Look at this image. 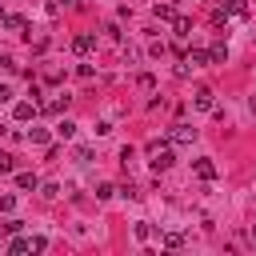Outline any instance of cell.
Returning a JSON list of instances; mask_svg holds the SVG:
<instances>
[{
    "label": "cell",
    "mask_w": 256,
    "mask_h": 256,
    "mask_svg": "<svg viewBox=\"0 0 256 256\" xmlns=\"http://www.w3.org/2000/svg\"><path fill=\"white\" fill-rule=\"evenodd\" d=\"M252 116H256V96H252Z\"/></svg>",
    "instance_id": "obj_25"
},
{
    "label": "cell",
    "mask_w": 256,
    "mask_h": 256,
    "mask_svg": "<svg viewBox=\"0 0 256 256\" xmlns=\"http://www.w3.org/2000/svg\"><path fill=\"white\" fill-rule=\"evenodd\" d=\"M0 172H16V160L8 152H0Z\"/></svg>",
    "instance_id": "obj_19"
},
{
    "label": "cell",
    "mask_w": 256,
    "mask_h": 256,
    "mask_svg": "<svg viewBox=\"0 0 256 256\" xmlns=\"http://www.w3.org/2000/svg\"><path fill=\"white\" fill-rule=\"evenodd\" d=\"M40 196H48V200H56V196H60V184H40Z\"/></svg>",
    "instance_id": "obj_17"
},
{
    "label": "cell",
    "mask_w": 256,
    "mask_h": 256,
    "mask_svg": "<svg viewBox=\"0 0 256 256\" xmlns=\"http://www.w3.org/2000/svg\"><path fill=\"white\" fill-rule=\"evenodd\" d=\"M28 140H32V144H48V140H52V132H48V128H32V132H28Z\"/></svg>",
    "instance_id": "obj_14"
},
{
    "label": "cell",
    "mask_w": 256,
    "mask_h": 256,
    "mask_svg": "<svg viewBox=\"0 0 256 256\" xmlns=\"http://www.w3.org/2000/svg\"><path fill=\"white\" fill-rule=\"evenodd\" d=\"M252 240H256V224H252Z\"/></svg>",
    "instance_id": "obj_26"
},
{
    "label": "cell",
    "mask_w": 256,
    "mask_h": 256,
    "mask_svg": "<svg viewBox=\"0 0 256 256\" xmlns=\"http://www.w3.org/2000/svg\"><path fill=\"white\" fill-rule=\"evenodd\" d=\"M96 196H100V200H108V196H116V188H112V184H100V188H96Z\"/></svg>",
    "instance_id": "obj_23"
},
{
    "label": "cell",
    "mask_w": 256,
    "mask_h": 256,
    "mask_svg": "<svg viewBox=\"0 0 256 256\" xmlns=\"http://www.w3.org/2000/svg\"><path fill=\"white\" fill-rule=\"evenodd\" d=\"M68 100H72V96L64 92V96H56V100H48V104H44V112H48V116H60V112L68 108Z\"/></svg>",
    "instance_id": "obj_9"
},
{
    "label": "cell",
    "mask_w": 256,
    "mask_h": 256,
    "mask_svg": "<svg viewBox=\"0 0 256 256\" xmlns=\"http://www.w3.org/2000/svg\"><path fill=\"white\" fill-rule=\"evenodd\" d=\"M92 48H96V36H92V32H80V36H72V52H76V56H88Z\"/></svg>",
    "instance_id": "obj_3"
},
{
    "label": "cell",
    "mask_w": 256,
    "mask_h": 256,
    "mask_svg": "<svg viewBox=\"0 0 256 256\" xmlns=\"http://www.w3.org/2000/svg\"><path fill=\"white\" fill-rule=\"evenodd\" d=\"M136 84H140V88H156V76H152V72H140V80H136Z\"/></svg>",
    "instance_id": "obj_20"
},
{
    "label": "cell",
    "mask_w": 256,
    "mask_h": 256,
    "mask_svg": "<svg viewBox=\"0 0 256 256\" xmlns=\"http://www.w3.org/2000/svg\"><path fill=\"white\" fill-rule=\"evenodd\" d=\"M56 136H60V140H72V136H76V124H72V120H60V124H56Z\"/></svg>",
    "instance_id": "obj_13"
},
{
    "label": "cell",
    "mask_w": 256,
    "mask_h": 256,
    "mask_svg": "<svg viewBox=\"0 0 256 256\" xmlns=\"http://www.w3.org/2000/svg\"><path fill=\"white\" fill-rule=\"evenodd\" d=\"M12 208H16V196L4 192V196H0V212H12Z\"/></svg>",
    "instance_id": "obj_18"
},
{
    "label": "cell",
    "mask_w": 256,
    "mask_h": 256,
    "mask_svg": "<svg viewBox=\"0 0 256 256\" xmlns=\"http://www.w3.org/2000/svg\"><path fill=\"white\" fill-rule=\"evenodd\" d=\"M0 132H4V124H0Z\"/></svg>",
    "instance_id": "obj_27"
},
{
    "label": "cell",
    "mask_w": 256,
    "mask_h": 256,
    "mask_svg": "<svg viewBox=\"0 0 256 256\" xmlns=\"http://www.w3.org/2000/svg\"><path fill=\"white\" fill-rule=\"evenodd\" d=\"M172 28H176V36H192V20L188 16H172Z\"/></svg>",
    "instance_id": "obj_12"
},
{
    "label": "cell",
    "mask_w": 256,
    "mask_h": 256,
    "mask_svg": "<svg viewBox=\"0 0 256 256\" xmlns=\"http://www.w3.org/2000/svg\"><path fill=\"white\" fill-rule=\"evenodd\" d=\"M164 244H168V248H180V244H184V236H180V232H168V236H164Z\"/></svg>",
    "instance_id": "obj_22"
},
{
    "label": "cell",
    "mask_w": 256,
    "mask_h": 256,
    "mask_svg": "<svg viewBox=\"0 0 256 256\" xmlns=\"http://www.w3.org/2000/svg\"><path fill=\"white\" fill-rule=\"evenodd\" d=\"M196 176L200 180H216V164L212 160H196Z\"/></svg>",
    "instance_id": "obj_11"
},
{
    "label": "cell",
    "mask_w": 256,
    "mask_h": 256,
    "mask_svg": "<svg viewBox=\"0 0 256 256\" xmlns=\"http://www.w3.org/2000/svg\"><path fill=\"white\" fill-rule=\"evenodd\" d=\"M44 248H48L44 236H12L8 240V252L12 256H20V252H44Z\"/></svg>",
    "instance_id": "obj_1"
},
{
    "label": "cell",
    "mask_w": 256,
    "mask_h": 256,
    "mask_svg": "<svg viewBox=\"0 0 256 256\" xmlns=\"http://www.w3.org/2000/svg\"><path fill=\"white\" fill-rule=\"evenodd\" d=\"M76 160H80V164H92V148L80 144V148H76Z\"/></svg>",
    "instance_id": "obj_16"
},
{
    "label": "cell",
    "mask_w": 256,
    "mask_h": 256,
    "mask_svg": "<svg viewBox=\"0 0 256 256\" xmlns=\"http://www.w3.org/2000/svg\"><path fill=\"white\" fill-rule=\"evenodd\" d=\"M32 116H36V100H16V104H12V120L24 124V120H32Z\"/></svg>",
    "instance_id": "obj_4"
},
{
    "label": "cell",
    "mask_w": 256,
    "mask_h": 256,
    "mask_svg": "<svg viewBox=\"0 0 256 256\" xmlns=\"http://www.w3.org/2000/svg\"><path fill=\"white\" fill-rule=\"evenodd\" d=\"M184 60H188L192 68H204V64H208V48H188V52H184Z\"/></svg>",
    "instance_id": "obj_8"
},
{
    "label": "cell",
    "mask_w": 256,
    "mask_h": 256,
    "mask_svg": "<svg viewBox=\"0 0 256 256\" xmlns=\"http://www.w3.org/2000/svg\"><path fill=\"white\" fill-rule=\"evenodd\" d=\"M8 100H12V88H8V84H0V104H8Z\"/></svg>",
    "instance_id": "obj_24"
},
{
    "label": "cell",
    "mask_w": 256,
    "mask_h": 256,
    "mask_svg": "<svg viewBox=\"0 0 256 256\" xmlns=\"http://www.w3.org/2000/svg\"><path fill=\"white\" fill-rule=\"evenodd\" d=\"M228 60V44H212L208 48V64H224Z\"/></svg>",
    "instance_id": "obj_10"
},
{
    "label": "cell",
    "mask_w": 256,
    "mask_h": 256,
    "mask_svg": "<svg viewBox=\"0 0 256 256\" xmlns=\"http://www.w3.org/2000/svg\"><path fill=\"white\" fill-rule=\"evenodd\" d=\"M196 108H200V112H212V108H216L212 88H196Z\"/></svg>",
    "instance_id": "obj_6"
},
{
    "label": "cell",
    "mask_w": 256,
    "mask_h": 256,
    "mask_svg": "<svg viewBox=\"0 0 256 256\" xmlns=\"http://www.w3.org/2000/svg\"><path fill=\"white\" fill-rule=\"evenodd\" d=\"M20 224H24V220H4V224H0V228H4V232H8V236H16V232H20Z\"/></svg>",
    "instance_id": "obj_21"
},
{
    "label": "cell",
    "mask_w": 256,
    "mask_h": 256,
    "mask_svg": "<svg viewBox=\"0 0 256 256\" xmlns=\"http://www.w3.org/2000/svg\"><path fill=\"white\" fill-rule=\"evenodd\" d=\"M152 16H156V20H172L176 12H172V4H156V8H152Z\"/></svg>",
    "instance_id": "obj_15"
},
{
    "label": "cell",
    "mask_w": 256,
    "mask_h": 256,
    "mask_svg": "<svg viewBox=\"0 0 256 256\" xmlns=\"http://www.w3.org/2000/svg\"><path fill=\"white\" fill-rule=\"evenodd\" d=\"M148 156H152V168H156V172H164V168L176 164V152H172L168 144H156V140L148 144Z\"/></svg>",
    "instance_id": "obj_2"
},
{
    "label": "cell",
    "mask_w": 256,
    "mask_h": 256,
    "mask_svg": "<svg viewBox=\"0 0 256 256\" xmlns=\"http://www.w3.org/2000/svg\"><path fill=\"white\" fill-rule=\"evenodd\" d=\"M192 140H196L192 124H172V144H192Z\"/></svg>",
    "instance_id": "obj_5"
},
{
    "label": "cell",
    "mask_w": 256,
    "mask_h": 256,
    "mask_svg": "<svg viewBox=\"0 0 256 256\" xmlns=\"http://www.w3.org/2000/svg\"><path fill=\"white\" fill-rule=\"evenodd\" d=\"M16 188L36 192V188H40V176H36V172H16Z\"/></svg>",
    "instance_id": "obj_7"
}]
</instances>
